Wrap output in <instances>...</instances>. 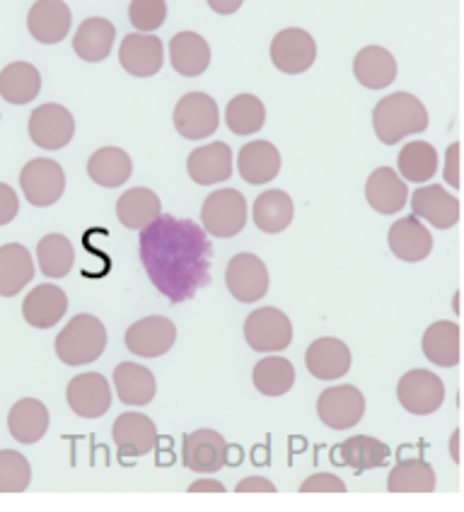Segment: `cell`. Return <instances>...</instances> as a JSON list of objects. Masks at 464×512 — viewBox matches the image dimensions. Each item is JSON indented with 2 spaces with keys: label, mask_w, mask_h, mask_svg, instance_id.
<instances>
[{
  "label": "cell",
  "mask_w": 464,
  "mask_h": 512,
  "mask_svg": "<svg viewBox=\"0 0 464 512\" xmlns=\"http://www.w3.org/2000/svg\"><path fill=\"white\" fill-rule=\"evenodd\" d=\"M116 29L104 17H87L73 37V51L87 63H100L112 54Z\"/></svg>",
  "instance_id": "30"
},
{
  "label": "cell",
  "mask_w": 464,
  "mask_h": 512,
  "mask_svg": "<svg viewBox=\"0 0 464 512\" xmlns=\"http://www.w3.org/2000/svg\"><path fill=\"white\" fill-rule=\"evenodd\" d=\"M66 399L80 418H100L112 406V387L100 372H85L68 384Z\"/></svg>",
  "instance_id": "15"
},
{
  "label": "cell",
  "mask_w": 464,
  "mask_h": 512,
  "mask_svg": "<svg viewBox=\"0 0 464 512\" xmlns=\"http://www.w3.org/2000/svg\"><path fill=\"white\" fill-rule=\"evenodd\" d=\"M213 247L194 220L160 215L141 230V261L150 283L170 302H187L211 281Z\"/></svg>",
  "instance_id": "1"
},
{
  "label": "cell",
  "mask_w": 464,
  "mask_h": 512,
  "mask_svg": "<svg viewBox=\"0 0 464 512\" xmlns=\"http://www.w3.org/2000/svg\"><path fill=\"white\" fill-rule=\"evenodd\" d=\"M75 119L61 104H42L29 116V138L42 150H61L73 141Z\"/></svg>",
  "instance_id": "10"
},
{
  "label": "cell",
  "mask_w": 464,
  "mask_h": 512,
  "mask_svg": "<svg viewBox=\"0 0 464 512\" xmlns=\"http://www.w3.org/2000/svg\"><path fill=\"white\" fill-rule=\"evenodd\" d=\"M8 428L20 445H34L49 430V409L39 399H20L8 413Z\"/></svg>",
  "instance_id": "31"
},
{
  "label": "cell",
  "mask_w": 464,
  "mask_h": 512,
  "mask_svg": "<svg viewBox=\"0 0 464 512\" xmlns=\"http://www.w3.org/2000/svg\"><path fill=\"white\" fill-rule=\"evenodd\" d=\"M112 438L121 459L143 457L158 445V428H155L153 418H148L145 413L129 411L121 413L114 421Z\"/></svg>",
  "instance_id": "14"
},
{
  "label": "cell",
  "mask_w": 464,
  "mask_h": 512,
  "mask_svg": "<svg viewBox=\"0 0 464 512\" xmlns=\"http://www.w3.org/2000/svg\"><path fill=\"white\" fill-rule=\"evenodd\" d=\"M225 283H228L232 298L252 305L264 298L269 290V271L257 254L242 252L230 259L228 269H225Z\"/></svg>",
  "instance_id": "11"
},
{
  "label": "cell",
  "mask_w": 464,
  "mask_h": 512,
  "mask_svg": "<svg viewBox=\"0 0 464 512\" xmlns=\"http://www.w3.org/2000/svg\"><path fill=\"white\" fill-rule=\"evenodd\" d=\"M245 341L252 351L276 353L286 351L293 341V324L276 307H261L254 310L245 322Z\"/></svg>",
  "instance_id": "7"
},
{
  "label": "cell",
  "mask_w": 464,
  "mask_h": 512,
  "mask_svg": "<svg viewBox=\"0 0 464 512\" xmlns=\"http://www.w3.org/2000/svg\"><path fill=\"white\" fill-rule=\"evenodd\" d=\"M409 194L411 211H414L416 218L428 220L433 228L448 230L460 220V201H457V196L448 194L443 186H421V189L409 191Z\"/></svg>",
  "instance_id": "18"
},
{
  "label": "cell",
  "mask_w": 464,
  "mask_h": 512,
  "mask_svg": "<svg viewBox=\"0 0 464 512\" xmlns=\"http://www.w3.org/2000/svg\"><path fill=\"white\" fill-rule=\"evenodd\" d=\"M438 172V153L431 143H406L399 153V177L404 182L423 184Z\"/></svg>",
  "instance_id": "41"
},
{
  "label": "cell",
  "mask_w": 464,
  "mask_h": 512,
  "mask_svg": "<svg viewBox=\"0 0 464 512\" xmlns=\"http://www.w3.org/2000/svg\"><path fill=\"white\" fill-rule=\"evenodd\" d=\"M237 493H276V486L269 479H261V476H249L242 479L235 488Z\"/></svg>",
  "instance_id": "48"
},
{
  "label": "cell",
  "mask_w": 464,
  "mask_h": 512,
  "mask_svg": "<svg viewBox=\"0 0 464 512\" xmlns=\"http://www.w3.org/2000/svg\"><path fill=\"white\" fill-rule=\"evenodd\" d=\"M34 278V261L22 244L0 247V298H15Z\"/></svg>",
  "instance_id": "33"
},
{
  "label": "cell",
  "mask_w": 464,
  "mask_h": 512,
  "mask_svg": "<svg viewBox=\"0 0 464 512\" xmlns=\"http://www.w3.org/2000/svg\"><path fill=\"white\" fill-rule=\"evenodd\" d=\"M187 172L196 184L211 186L232 177V150L228 143H211L196 148L187 160Z\"/></svg>",
  "instance_id": "25"
},
{
  "label": "cell",
  "mask_w": 464,
  "mask_h": 512,
  "mask_svg": "<svg viewBox=\"0 0 464 512\" xmlns=\"http://www.w3.org/2000/svg\"><path fill=\"white\" fill-rule=\"evenodd\" d=\"M167 5L165 0H131L129 20L138 32L150 34L165 25Z\"/></svg>",
  "instance_id": "44"
},
{
  "label": "cell",
  "mask_w": 464,
  "mask_h": 512,
  "mask_svg": "<svg viewBox=\"0 0 464 512\" xmlns=\"http://www.w3.org/2000/svg\"><path fill=\"white\" fill-rule=\"evenodd\" d=\"M397 399L414 416H431L443 406L445 384L431 370H409L397 384Z\"/></svg>",
  "instance_id": "9"
},
{
  "label": "cell",
  "mask_w": 464,
  "mask_h": 512,
  "mask_svg": "<svg viewBox=\"0 0 464 512\" xmlns=\"http://www.w3.org/2000/svg\"><path fill=\"white\" fill-rule=\"evenodd\" d=\"M390 249L397 259L406 264L423 261L433 249V235L416 215H406L390 228Z\"/></svg>",
  "instance_id": "23"
},
{
  "label": "cell",
  "mask_w": 464,
  "mask_h": 512,
  "mask_svg": "<svg viewBox=\"0 0 464 512\" xmlns=\"http://www.w3.org/2000/svg\"><path fill=\"white\" fill-rule=\"evenodd\" d=\"M133 162L121 148H100L87 160V174L104 189H116L131 179Z\"/></svg>",
  "instance_id": "36"
},
{
  "label": "cell",
  "mask_w": 464,
  "mask_h": 512,
  "mask_svg": "<svg viewBox=\"0 0 464 512\" xmlns=\"http://www.w3.org/2000/svg\"><path fill=\"white\" fill-rule=\"evenodd\" d=\"M189 493H225V486L220 484V481L201 479V481H194V484L189 486Z\"/></svg>",
  "instance_id": "50"
},
{
  "label": "cell",
  "mask_w": 464,
  "mask_h": 512,
  "mask_svg": "<svg viewBox=\"0 0 464 512\" xmlns=\"http://www.w3.org/2000/svg\"><path fill=\"white\" fill-rule=\"evenodd\" d=\"M20 186L25 199L37 208L54 206L66 191V174L61 165L49 157H37L29 160L20 172Z\"/></svg>",
  "instance_id": "6"
},
{
  "label": "cell",
  "mask_w": 464,
  "mask_h": 512,
  "mask_svg": "<svg viewBox=\"0 0 464 512\" xmlns=\"http://www.w3.org/2000/svg\"><path fill=\"white\" fill-rule=\"evenodd\" d=\"M332 457L336 467H348L361 474V471L385 467L390 459V447L382 440L368 438V435H353L336 447Z\"/></svg>",
  "instance_id": "22"
},
{
  "label": "cell",
  "mask_w": 464,
  "mask_h": 512,
  "mask_svg": "<svg viewBox=\"0 0 464 512\" xmlns=\"http://www.w3.org/2000/svg\"><path fill=\"white\" fill-rule=\"evenodd\" d=\"M353 75L368 90H385L397 78V61L385 46H365L353 61Z\"/></svg>",
  "instance_id": "28"
},
{
  "label": "cell",
  "mask_w": 464,
  "mask_h": 512,
  "mask_svg": "<svg viewBox=\"0 0 464 512\" xmlns=\"http://www.w3.org/2000/svg\"><path fill=\"white\" fill-rule=\"evenodd\" d=\"M174 128L187 141H201L218 131L220 114L218 104L206 92H189L174 107Z\"/></svg>",
  "instance_id": "5"
},
{
  "label": "cell",
  "mask_w": 464,
  "mask_h": 512,
  "mask_svg": "<svg viewBox=\"0 0 464 512\" xmlns=\"http://www.w3.org/2000/svg\"><path fill=\"white\" fill-rule=\"evenodd\" d=\"M17 213H20V199L8 184L0 182V225L13 223Z\"/></svg>",
  "instance_id": "46"
},
{
  "label": "cell",
  "mask_w": 464,
  "mask_h": 512,
  "mask_svg": "<svg viewBox=\"0 0 464 512\" xmlns=\"http://www.w3.org/2000/svg\"><path fill=\"white\" fill-rule=\"evenodd\" d=\"M225 452L228 442L216 430H194L182 440V462L184 467L199 474H216L225 467Z\"/></svg>",
  "instance_id": "13"
},
{
  "label": "cell",
  "mask_w": 464,
  "mask_h": 512,
  "mask_svg": "<svg viewBox=\"0 0 464 512\" xmlns=\"http://www.w3.org/2000/svg\"><path fill=\"white\" fill-rule=\"evenodd\" d=\"M375 136L385 145H397L406 136H416L428 128V112L419 97L409 92H394L377 102L373 112Z\"/></svg>",
  "instance_id": "2"
},
{
  "label": "cell",
  "mask_w": 464,
  "mask_h": 512,
  "mask_svg": "<svg viewBox=\"0 0 464 512\" xmlns=\"http://www.w3.org/2000/svg\"><path fill=\"white\" fill-rule=\"evenodd\" d=\"M252 459H254V464H257V467H269V462H271L269 450H266L264 445L257 447V450L252 452Z\"/></svg>",
  "instance_id": "52"
},
{
  "label": "cell",
  "mask_w": 464,
  "mask_h": 512,
  "mask_svg": "<svg viewBox=\"0 0 464 512\" xmlns=\"http://www.w3.org/2000/svg\"><path fill=\"white\" fill-rule=\"evenodd\" d=\"M203 230L213 237L240 235L247 223V201L237 189H218L208 194L201 208Z\"/></svg>",
  "instance_id": "4"
},
{
  "label": "cell",
  "mask_w": 464,
  "mask_h": 512,
  "mask_svg": "<svg viewBox=\"0 0 464 512\" xmlns=\"http://www.w3.org/2000/svg\"><path fill=\"white\" fill-rule=\"evenodd\" d=\"M242 5V0H208V8L218 15H232L237 13Z\"/></svg>",
  "instance_id": "49"
},
{
  "label": "cell",
  "mask_w": 464,
  "mask_h": 512,
  "mask_svg": "<svg viewBox=\"0 0 464 512\" xmlns=\"http://www.w3.org/2000/svg\"><path fill=\"white\" fill-rule=\"evenodd\" d=\"M390 493H431L435 491V471L423 459H404L390 471Z\"/></svg>",
  "instance_id": "40"
},
{
  "label": "cell",
  "mask_w": 464,
  "mask_h": 512,
  "mask_svg": "<svg viewBox=\"0 0 464 512\" xmlns=\"http://www.w3.org/2000/svg\"><path fill=\"white\" fill-rule=\"evenodd\" d=\"M319 421L332 430H348L361 423L365 416V397L351 384L329 387L317 399Z\"/></svg>",
  "instance_id": "8"
},
{
  "label": "cell",
  "mask_w": 464,
  "mask_h": 512,
  "mask_svg": "<svg viewBox=\"0 0 464 512\" xmlns=\"http://www.w3.org/2000/svg\"><path fill=\"white\" fill-rule=\"evenodd\" d=\"M281 170V155L269 141H252L237 155V172L247 184H269Z\"/></svg>",
  "instance_id": "26"
},
{
  "label": "cell",
  "mask_w": 464,
  "mask_h": 512,
  "mask_svg": "<svg viewBox=\"0 0 464 512\" xmlns=\"http://www.w3.org/2000/svg\"><path fill=\"white\" fill-rule=\"evenodd\" d=\"M445 182L452 189H460V143H452L445 157Z\"/></svg>",
  "instance_id": "47"
},
{
  "label": "cell",
  "mask_w": 464,
  "mask_h": 512,
  "mask_svg": "<svg viewBox=\"0 0 464 512\" xmlns=\"http://www.w3.org/2000/svg\"><path fill=\"white\" fill-rule=\"evenodd\" d=\"M162 58H165V49L155 34L133 32L121 42L119 63L133 78H153L155 73H160Z\"/></svg>",
  "instance_id": "17"
},
{
  "label": "cell",
  "mask_w": 464,
  "mask_h": 512,
  "mask_svg": "<svg viewBox=\"0 0 464 512\" xmlns=\"http://www.w3.org/2000/svg\"><path fill=\"white\" fill-rule=\"evenodd\" d=\"M42 90V75L27 61H15L0 71V97L10 104H29Z\"/></svg>",
  "instance_id": "37"
},
{
  "label": "cell",
  "mask_w": 464,
  "mask_h": 512,
  "mask_svg": "<svg viewBox=\"0 0 464 512\" xmlns=\"http://www.w3.org/2000/svg\"><path fill=\"white\" fill-rule=\"evenodd\" d=\"M457 442H460V433H452L450 452H452V459H455V462H460V452H457Z\"/></svg>",
  "instance_id": "53"
},
{
  "label": "cell",
  "mask_w": 464,
  "mask_h": 512,
  "mask_svg": "<svg viewBox=\"0 0 464 512\" xmlns=\"http://www.w3.org/2000/svg\"><path fill=\"white\" fill-rule=\"evenodd\" d=\"M305 368L317 380H339L351 370V348L334 336L312 341L305 351Z\"/></svg>",
  "instance_id": "19"
},
{
  "label": "cell",
  "mask_w": 464,
  "mask_h": 512,
  "mask_svg": "<svg viewBox=\"0 0 464 512\" xmlns=\"http://www.w3.org/2000/svg\"><path fill=\"white\" fill-rule=\"evenodd\" d=\"M37 261L39 271L49 278H63L68 276L75 264V249L68 237L51 232L39 240L37 244Z\"/></svg>",
  "instance_id": "39"
},
{
  "label": "cell",
  "mask_w": 464,
  "mask_h": 512,
  "mask_svg": "<svg viewBox=\"0 0 464 512\" xmlns=\"http://www.w3.org/2000/svg\"><path fill=\"white\" fill-rule=\"evenodd\" d=\"M162 215V203L158 194L145 186H136V189H129L126 194L119 196L116 201V218L124 228L141 232L148 228L153 220H158Z\"/></svg>",
  "instance_id": "29"
},
{
  "label": "cell",
  "mask_w": 464,
  "mask_h": 512,
  "mask_svg": "<svg viewBox=\"0 0 464 512\" xmlns=\"http://www.w3.org/2000/svg\"><path fill=\"white\" fill-rule=\"evenodd\" d=\"M254 387L259 389L266 397H283V394L290 392V387L295 384V368L293 363L281 356H269L261 358L257 365H254L252 372Z\"/></svg>",
  "instance_id": "38"
},
{
  "label": "cell",
  "mask_w": 464,
  "mask_h": 512,
  "mask_svg": "<svg viewBox=\"0 0 464 512\" xmlns=\"http://www.w3.org/2000/svg\"><path fill=\"white\" fill-rule=\"evenodd\" d=\"M242 459V450L237 445H228V452H225V467H237Z\"/></svg>",
  "instance_id": "51"
},
{
  "label": "cell",
  "mask_w": 464,
  "mask_h": 512,
  "mask_svg": "<svg viewBox=\"0 0 464 512\" xmlns=\"http://www.w3.org/2000/svg\"><path fill=\"white\" fill-rule=\"evenodd\" d=\"M71 8L63 0H37L27 15V29L39 44H58L71 29Z\"/></svg>",
  "instance_id": "20"
},
{
  "label": "cell",
  "mask_w": 464,
  "mask_h": 512,
  "mask_svg": "<svg viewBox=\"0 0 464 512\" xmlns=\"http://www.w3.org/2000/svg\"><path fill=\"white\" fill-rule=\"evenodd\" d=\"M266 121L264 102L254 95H237L232 97L228 109H225V124L235 136H252L261 131Z\"/></svg>",
  "instance_id": "42"
},
{
  "label": "cell",
  "mask_w": 464,
  "mask_h": 512,
  "mask_svg": "<svg viewBox=\"0 0 464 512\" xmlns=\"http://www.w3.org/2000/svg\"><path fill=\"white\" fill-rule=\"evenodd\" d=\"M317 58V44L310 32L288 27L278 32L271 42V61L281 73L300 75L310 71Z\"/></svg>",
  "instance_id": "12"
},
{
  "label": "cell",
  "mask_w": 464,
  "mask_h": 512,
  "mask_svg": "<svg viewBox=\"0 0 464 512\" xmlns=\"http://www.w3.org/2000/svg\"><path fill=\"white\" fill-rule=\"evenodd\" d=\"M423 356L438 368H455L460 363V327L455 322H435L421 339Z\"/></svg>",
  "instance_id": "34"
},
{
  "label": "cell",
  "mask_w": 464,
  "mask_h": 512,
  "mask_svg": "<svg viewBox=\"0 0 464 512\" xmlns=\"http://www.w3.org/2000/svg\"><path fill=\"white\" fill-rule=\"evenodd\" d=\"M365 199L377 213H399L406 206V199H409V186L390 167H377L365 182Z\"/></svg>",
  "instance_id": "24"
},
{
  "label": "cell",
  "mask_w": 464,
  "mask_h": 512,
  "mask_svg": "<svg viewBox=\"0 0 464 512\" xmlns=\"http://www.w3.org/2000/svg\"><path fill=\"white\" fill-rule=\"evenodd\" d=\"M170 63L184 78H199L211 63V46L196 32H179L170 42Z\"/></svg>",
  "instance_id": "27"
},
{
  "label": "cell",
  "mask_w": 464,
  "mask_h": 512,
  "mask_svg": "<svg viewBox=\"0 0 464 512\" xmlns=\"http://www.w3.org/2000/svg\"><path fill=\"white\" fill-rule=\"evenodd\" d=\"M68 310V298L58 285H37L22 302V317L29 327L51 329L56 327Z\"/></svg>",
  "instance_id": "21"
},
{
  "label": "cell",
  "mask_w": 464,
  "mask_h": 512,
  "mask_svg": "<svg viewBox=\"0 0 464 512\" xmlns=\"http://www.w3.org/2000/svg\"><path fill=\"white\" fill-rule=\"evenodd\" d=\"M114 387L126 406H148L158 392L153 372L138 363H121L114 370Z\"/></svg>",
  "instance_id": "32"
},
{
  "label": "cell",
  "mask_w": 464,
  "mask_h": 512,
  "mask_svg": "<svg viewBox=\"0 0 464 512\" xmlns=\"http://www.w3.org/2000/svg\"><path fill=\"white\" fill-rule=\"evenodd\" d=\"M56 356L66 365H90L102 356L107 348V329L92 314H78L68 322V327L58 334Z\"/></svg>",
  "instance_id": "3"
},
{
  "label": "cell",
  "mask_w": 464,
  "mask_h": 512,
  "mask_svg": "<svg viewBox=\"0 0 464 512\" xmlns=\"http://www.w3.org/2000/svg\"><path fill=\"white\" fill-rule=\"evenodd\" d=\"M252 215L254 225H257L261 232H266V235H278V232H283L290 223H293L295 206L286 191L271 189L259 194V199L254 201Z\"/></svg>",
  "instance_id": "35"
},
{
  "label": "cell",
  "mask_w": 464,
  "mask_h": 512,
  "mask_svg": "<svg viewBox=\"0 0 464 512\" xmlns=\"http://www.w3.org/2000/svg\"><path fill=\"white\" fill-rule=\"evenodd\" d=\"M300 493H346V484L334 474H312L300 486Z\"/></svg>",
  "instance_id": "45"
},
{
  "label": "cell",
  "mask_w": 464,
  "mask_h": 512,
  "mask_svg": "<svg viewBox=\"0 0 464 512\" xmlns=\"http://www.w3.org/2000/svg\"><path fill=\"white\" fill-rule=\"evenodd\" d=\"M177 341V329L167 317H145L126 331V348L133 356L160 358Z\"/></svg>",
  "instance_id": "16"
},
{
  "label": "cell",
  "mask_w": 464,
  "mask_h": 512,
  "mask_svg": "<svg viewBox=\"0 0 464 512\" xmlns=\"http://www.w3.org/2000/svg\"><path fill=\"white\" fill-rule=\"evenodd\" d=\"M32 481V469L20 452L0 450V493H22Z\"/></svg>",
  "instance_id": "43"
}]
</instances>
